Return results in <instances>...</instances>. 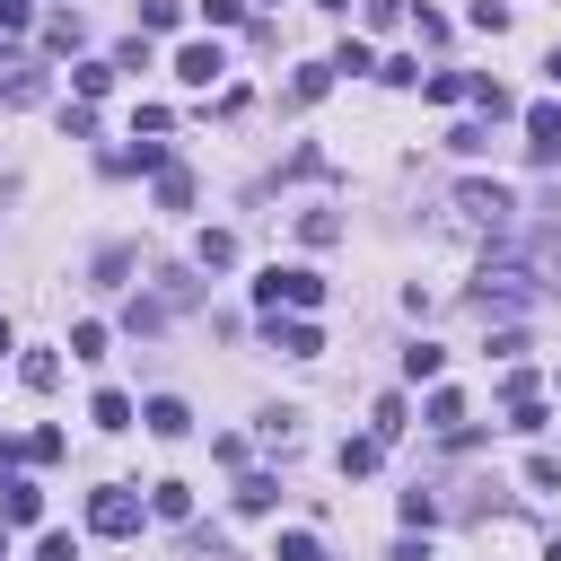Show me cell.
Here are the masks:
<instances>
[{"label": "cell", "instance_id": "obj_8", "mask_svg": "<svg viewBox=\"0 0 561 561\" xmlns=\"http://www.w3.org/2000/svg\"><path fill=\"white\" fill-rule=\"evenodd\" d=\"M272 342H280V351H289V359H316V351H324V333H316V324H307V316H289V324H280V316H272Z\"/></svg>", "mask_w": 561, "mask_h": 561}, {"label": "cell", "instance_id": "obj_23", "mask_svg": "<svg viewBox=\"0 0 561 561\" xmlns=\"http://www.w3.org/2000/svg\"><path fill=\"white\" fill-rule=\"evenodd\" d=\"M386 465V438H342V473H377Z\"/></svg>", "mask_w": 561, "mask_h": 561}, {"label": "cell", "instance_id": "obj_5", "mask_svg": "<svg viewBox=\"0 0 561 561\" xmlns=\"http://www.w3.org/2000/svg\"><path fill=\"white\" fill-rule=\"evenodd\" d=\"M0 517H9V526H35V517H44V491H35L26 473H0Z\"/></svg>", "mask_w": 561, "mask_h": 561}, {"label": "cell", "instance_id": "obj_11", "mask_svg": "<svg viewBox=\"0 0 561 561\" xmlns=\"http://www.w3.org/2000/svg\"><path fill=\"white\" fill-rule=\"evenodd\" d=\"M149 517L184 526V517H193V482H149Z\"/></svg>", "mask_w": 561, "mask_h": 561}, {"label": "cell", "instance_id": "obj_12", "mask_svg": "<svg viewBox=\"0 0 561 561\" xmlns=\"http://www.w3.org/2000/svg\"><path fill=\"white\" fill-rule=\"evenodd\" d=\"M44 44H53V53H79V44H88V18H79V9H53V18H44Z\"/></svg>", "mask_w": 561, "mask_h": 561}, {"label": "cell", "instance_id": "obj_41", "mask_svg": "<svg viewBox=\"0 0 561 561\" xmlns=\"http://www.w3.org/2000/svg\"><path fill=\"white\" fill-rule=\"evenodd\" d=\"M543 70H552V88H561V53H552V61H543Z\"/></svg>", "mask_w": 561, "mask_h": 561}, {"label": "cell", "instance_id": "obj_19", "mask_svg": "<svg viewBox=\"0 0 561 561\" xmlns=\"http://www.w3.org/2000/svg\"><path fill=\"white\" fill-rule=\"evenodd\" d=\"M237 508H245V517L280 508V482H272V473H245V482H237Z\"/></svg>", "mask_w": 561, "mask_h": 561}, {"label": "cell", "instance_id": "obj_25", "mask_svg": "<svg viewBox=\"0 0 561 561\" xmlns=\"http://www.w3.org/2000/svg\"><path fill=\"white\" fill-rule=\"evenodd\" d=\"M272 561H324V543H316V535H307V526H289V535H280V543H272Z\"/></svg>", "mask_w": 561, "mask_h": 561}, {"label": "cell", "instance_id": "obj_3", "mask_svg": "<svg viewBox=\"0 0 561 561\" xmlns=\"http://www.w3.org/2000/svg\"><path fill=\"white\" fill-rule=\"evenodd\" d=\"M88 526H96V535H114V543H123V535H140V500H131L123 482L88 491Z\"/></svg>", "mask_w": 561, "mask_h": 561}, {"label": "cell", "instance_id": "obj_37", "mask_svg": "<svg viewBox=\"0 0 561 561\" xmlns=\"http://www.w3.org/2000/svg\"><path fill=\"white\" fill-rule=\"evenodd\" d=\"M202 18H210V26H237V18H245V0H202Z\"/></svg>", "mask_w": 561, "mask_h": 561}, {"label": "cell", "instance_id": "obj_4", "mask_svg": "<svg viewBox=\"0 0 561 561\" xmlns=\"http://www.w3.org/2000/svg\"><path fill=\"white\" fill-rule=\"evenodd\" d=\"M526 158H535V167H552V158H561V105H552V96H543V105H526Z\"/></svg>", "mask_w": 561, "mask_h": 561}, {"label": "cell", "instance_id": "obj_36", "mask_svg": "<svg viewBox=\"0 0 561 561\" xmlns=\"http://www.w3.org/2000/svg\"><path fill=\"white\" fill-rule=\"evenodd\" d=\"M35 26V0H0V35H26Z\"/></svg>", "mask_w": 561, "mask_h": 561}, {"label": "cell", "instance_id": "obj_6", "mask_svg": "<svg viewBox=\"0 0 561 561\" xmlns=\"http://www.w3.org/2000/svg\"><path fill=\"white\" fill-rule=\"evenodd\" d=\"M219 70H228V53H219V44H184V53H175V79H184V88H210Z\"/></svg>", "mask_w": 561, "mask_h": 561}, {"label": "cell", "instance_id": "obj_28", "mask_svg": "<svg viewBox=\"0 0 561 561\" xmlns=\"http://www.w3.org/2000/svg\"><path fill=\"white\" fill-rule=\"evenodd\" d=\"M70 359H105V324H96V316L70 324Z\"/></svg>", "mask_w": 561, "mask_h": 561}, {"label": "cell", "instance_id": "obj_34", "mask_svg": "<svg viewBox=\"0 0 561 561\" xmlns=\"http://www.w3.org/2000/svg\"><path fill=\"white\" fill-rule=\"evenodd\" d=\"M438 517V491H403V526H430Z\"/></svg>", "mask_w": 561, "mask_h": 561}, {"label": "cell", "instance_id": "obj_29", "mask_svg": "<svg viewBox=\"0 0 561 561\" xmlns=\"http://www.w3.org/2000/svg\"><path fill=\"white\" fill-rule=\"evenodd\" d=\"M403 430V394H377V412H368V438H394Z\"/></svg>", "mask_w": 561, "mask_h": 561}, {"label": "cell", "instance_id": "obj_18", "mask_svg": "<svg viewBox=\"0 0 561 561\" xmlns=\"http://www.w3.org/2000/svg\"><path fill=\"white\" fill-rule=\"evenodd\" d=\"M193 263H202V272H228V263H237V237H228V228H202Z\"/></svg>", "mask_w": 561, "mask_h": 561}, {"label": "cell", "instance_id": "obj_2", "mask_svg": "<svg viewBox=\"0 0 561 561\" xmlns=\"http://www.w3.org/2000/svg\"><path fill=\"white\" fill-rule=\"evenodd\" d=\"M473 298H482V307H526V298H535V272H526L517 254H491V263L473 272Z\"/></svg>", "mask_w": 561, "mask_h": 561}, {"label": "cell", "instance_id": "obj_9", "mask_svg": "<svg viewBox=\"0 0 561 561\" xmlns=\"http://www.w3.org/2000/svg\"><path fill=\"white\" fill-rule=\"evenodd\" d=\"M421 421H430V430H438V438H465V394H456V386H438V394H430V412H421Z\"/></svg>", "mask_w": 561, "mask_h": 561}, {"label": "cell", "instance_id": "obj_27", "mask_svg": "<svg viewBox=\"0 0 561 561\" xmlns=\"http://www.w3.org/2000/svg\"><path fill=\"white\" fill-rule=\"evenodd\" d=\"M298 237H307V245H333L342 219H333V210H298Z\"/></svg>", "mask_w": 561, "mask_h": 561}, {"label": "cell", "instance_id": "obj_1", "mask_svg": "<svg viewBox=\"0 0 561 561\" xmlns=\"http://www.w3.org/2000/svg\"><path fill=\"white\" fill-rule=\"evenodd\" d=\"M456 219H465V228H491V237H508V228H517V193L473 175V184H456Z\"/></svg>", "mask_w": 561, "mask_h": 561}, {"label": "cell", "instance_id": "obj_22", "mask_svg": "<svg viewBox=\"0 0 561 561\" xmlns=\"http://www.w3.org/2000/svg\"><path fill=\"white\" fill-rule=\"evenodd\" d=\"M18 377H26L35 394H53V386H61V359H53V351H26V359H18Z\"/></svg>", "mask_w": 561, "mask_h": 561}, {"label": "cell", "instance_id": "obj_26", "mask_svg": "<svg viewBox=\"0 0 561 561\" xmlns=\"http://www.w3.org/2000/svg\"><path fill=\"white\" fill-rule=\"evenodd\" d=\"M465 105H482V114H491V123H500V114H508V88H500V79H491V70H482V79H473V96H465Z\"/></svg>", "mask_w": 561, "mask_h": 561}, {"label": "cell", "instance_id": "obj_40", "mask_svg": "<svg viewBox=\"0 0 561 561\" xmlns=\"http://www.w3.org/2000/svg\"><path fill=\"white\" fill-rule=\"evenodd\" d=\"M0 351H18V333H9V324H0Z\"/></svg>", "mask_w": 561, "mask_h": 561}, {"label": "cell", "instance_id": "obj_13", "mask_svg": "<svg viewBox=\"0 0 561 561\" xmlns=\"http://www.w3.org/2000/svg\"><path fill=\"white\" fill-rule=\"evenodd\" d=\"M70 88H79V105H96V96L114 88V61H96V53H88V61H70Z\"/></svg>", "mask_w": 561, "mask_h": 561}, {"label": "cell", "instance_id": "obj_20", "mask_svg": "<svg viewBox=\"0 0 561 561\" xmlns=\"http://www.w3.org/2000/svg\"><path fill=\"white\" fill-rule=\"evenodd\" d=\"M526 272H535V289H561V237H535Z\"/></svg>", "mask_w": 561, "mask_h": 561}, {"label": "cell", "instance_id": "obj_17", "mask_svg": "<svg viewBox=\"0 0 561 561\" xmlns=\"http://www.w3.org/2000/svg\"><path fill=\"white\" fill-rule=\"evenodd\" d=\"M421 96H430V105H465V96H473V79H465V70H430V79H421Z\"/></svg>", "mask_w": 561, "mask_h": 561}, {"label": "cell", "instance_id": "obj_10", "mask_svg": "<svg viewBox=\"0 0 561 561\" xmlns=\"http://www.w3.org/2000/svg\"><path fill=\"white\" fill-rule=\"evenodd\" d=\"M140 421H149L158 438H184V430H193V412H184L175 394H149V403H140Z\"/></svg>", "mask_w": 561, "mask_h": 561}, {"label": "cell", "instance_id": "obj_31", "mask_svg": "<svg viewBox=\"0 0 561 561\" xmlns=\"http://www.w3.org/2000/svg\"><path fill=\"white\" fill-rule=\"evenodd\" d=\"M465 18H473V26H482V35H500V26H508V0H473V9H465Z\"/></svg>", "mask_w": 561, "mask_h": 561}, {"label": "cell", "instance_id": "obj_35", "mask_svg": "<svg viewBox=\"0 0 561 561\" xmlns=\"http://www.w3.org/2000/svg\"><path fill=\"white\" fill-rule=\"evenodd\" d=\"M526 482L535 491H561V456H526Z\"/></svg>", "mask_w": 561, "mask_h": 561}, {"label": "cell", "instance_id": "obj_21", "mask_svg": "<svg viewBox=\"0 0 561 561\" xmlns=\"http://www.w3.org/2000/svg\"><path fill=\"white\" fill-rule=\"evenodd\" d=\"M324 88H333V61H307V70H298V79H289V105H316V96H324Z\"/></svg>", "mask_w": 561, "mask_h": 561}, {"label": "cell", "instance_id": "obj_33", "mask_svg": "<svg viewBox=\"0 0 561 561\" xmlns=\"http://www.w3.org/2000/svg\"><path fill=\"white\" fill-rule=\"evenodd\" d=\"M508 430H543V394H517L508 403Z\"/></svg>", "mask_w": 561, "mask_h": 561}, {"label": "cell", "instance_id": "obj_38", "mask_svg": "<svg viewBox=\"0 0 561 561\" xmlns=\"http://www.w3.org/2000/svg\"><path fill=\"white\" fill-rule=\"evenodd\" d=\"M35 561H79V543H70V535H44V543H35Z\"/></svg>", "mask_w": 561, "mask_h": 561}, {"label": "cell", "instance_id": "obj_14", "mask_svg": "<svg viewBox=\"0 0 561 561\" xmlns=\"http://www.w3.org/2000/svg\"><path fill=\"white\" fill-rule=\"evenodd\" d=\"M438 368H447L438 342H412V351H403V386H438Z\"/></svg>", "mask_w": 561, "mask_h": 561}, {"label": "cell", "instance_id": "obj_7", "mask_svg": "<svg viewBox=\"0 0 561 561\" xmlns=\"http://www.w3.org/2000/svg\"><path fill=\"white\" fill-rule=\"evenodd\" d=\"M272 280H280V307H316V298H324V280H316L307 263H272Z\"/></svg>", "mask_w": 561, "mask_h": 561}, {"label": "cell", "instance_id": "obj_15", "mask_svg": "<svg viewBox=\"0 0 561 561\" xmlns=\"http://www.w3.org/2000/svg\"><path fill=\"white\" fill-rule=\"evenodd\" d=\"M88 421H96V430H131V394H123V386H96Z\"/></svg>", "mask_w": 561, "mask_h": 561}, {"label": "cell", "instance_id": "obj_16", "mask_svg": "<svg viewBox=\"0 0 561 561\" xmlns=\"http://www.w3.org/2000/svg\"><path fill=\"white\" fill-rule=\"evenodd\" d=\"M0 96H9V105H35V96H44V70H26V61H0Z\"/></svg>", "mask_w": 561, "mask_h": 561}, {"label": "cell", "instance_id": "obj_24", "mask_svg": "<svg viewBox=\"0 0 561 561\" xmlns=\"http://www.w3.org/2000/svg\"><path fill=\"white\" fill-rule=\"evenodd\" d=\"M158 210H193V175H184V167L158 175Z\"/></svg>", "mask_w": 561, "mask_h": 561}, {"label": "cell", "instance_id": "obj_39", "mask_svg": "<svg viewBox=\"0 0 561 561\" xmlns=\"http://www.w3.org/2000/svg\"><path fill=\"white\" fill-rule=\"evenodd\" d=\"M316 9H333V18H351V0H316Z\"/></svg>", "mask_w": 561, "mask_h": 561}, {"label": "cell", "instance_id": "obj_32", "mask_svg": "<svg viewBox=\"0 0 561 561\" xmlns=\"http://www.w3.org/2000/svg\"><path fill=\"white\" fill-rule=\"evenodd\" d=\"M123 272H131V245H105V254H96V280H105V289H114V280H123Z\"/></svg>", "mask_w": 561, "mask_h": 561}, {"label": "cell", "instance_id": "obj_30", "mask_svg": "<svg viewBox=\"0 0 561 561\" xmlns=\"http://www.w3.org/2000/svg\"><path fill=\"white\" fill-rule=\"evenodd\" d=\"M175 18H184V0H140V26H149V35H167Z\"/></svg>", "mask_w": 561, "mask_h": 561}]
</instances>
